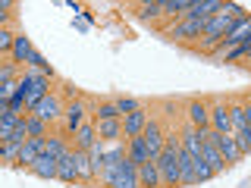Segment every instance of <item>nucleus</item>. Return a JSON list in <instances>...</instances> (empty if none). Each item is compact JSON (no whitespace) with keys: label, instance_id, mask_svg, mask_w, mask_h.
<instances>
[{"label":"nucleus","instance_id":"37","mask_svg":"<svg viewBox=\"0 0 251 188\" xmlns=\"http://www.w3.org/2000/svg\"><path fill=\"white\" fill-rule=\"evenodd\" d=\"M98 119H120V113H116L113 104H100L98 107Z\"/></svg>","mask_w":251,"mask_h":188},{"label":"nucleus","instance_id":"25","mask_svg":"<svg viewBox=\"0 0 251 188\" xmlns=\"http://www.w3.org/2000/svg\"><path fill=\"white\" fill-rule=\"evenodd\" d=\"M123 160H126V151L113 141V147H110V151H104V172H113ZM104 172H100V176H104Z\"/></svg>","mask_w":251,"mask_h":188},{"label":"nucleus","instance_id":"39","mask_svg":"<svg viewBox=\"0 0 251 188\" xmlns=\"http://www.w3.org/2000/svg\"><path fill=\"white\" fill-rule=\"evenodd\" d=\"M6 113V100H0V116H3Z\"/></svg>","mask_w":251,"mask_h":188},{"label":"nucleus","instance_id":"7","mask_svg":"<svg viewBox=\"0 0 251 188\" xmlns=\"http://www.w3.org/2000/svg\"><path fill=\"white\" fill-rule=\"evenodd\" d=\"M210 138H214V144H217V151H220V157H223L226 166H232V163L242 160V151H239V144H235V138L229 135V132H226V135H220V132H210Z\"/></svg>","mask_w":251,"mask_h":188},{"label":"nucleus","instance_id":"26","mask_svg":"<svg viewBox=\"0 0 251 188\" xmlns=\"http://www.w3.org/2000/svg\"><path fill=\"white\" fill-rule=\"evenodd\" d=\"M19 119H22V116H13V113H3V116H0V141H10L13 138Z\"/></svg>","mask_w":251,"mask_h":188},{"label":"nucleus","instance_id":"8","mask_svg":"<svg viewBox=\"0 0 251 188\" xmlns=\"http://www.w3.org/2000/svg\"><path fill=\"white\" fill-rule=\"evenodd\" d=\"M31 116H38V119H44V122L60 119V116H63V104H60V97H57V94H47V97H41V100H38V107L31 110Z\"/></svg>","mask_w":251,"mask_h":188},{"label":"nucleus","instance_id":"32","mask_svg":"<svg viewBox=\"0 0 251 188\" xmlns=\"http://www.w3.org/2000/svg\"><path fill=\"white\" fill-rule=\"evenodd\" d=\"M251 53V38L248 41H242L239 47H232V50H226V63H232V60H239V57H248Z\"/></svg>","mask_w":251,"mask_h":188},{"label":"nucleus","instance_id":"17","mask_svg":"<svg viewBox=\"0 0 251 188\" xmlns=\"http://www.w3.org/2000/svg\"><path fill=\"white\" fill-rule=\"evenodd\" d=\"M188 119H192V129H210V119H207V104H201V100H192L188 104Z\"/></svg>","mask_w":251,"mask_h":188},{"label":"nucleus","instance_id":"24","mask_svg":"<svg viewBox=\"0 0 251 188\" xmlns=\"http://www.w3.org/2000/svg\"><path fill=\"white\" fill-rule=\"evenodd\" d=\"M22 122H25V135H28V138H47V122H44V119H38V116L25 113V116H22Z\"/></svg>","mask_w":251,"mask_h":188},{"label":"nucleus","instance_id":"18","mask_svg":"<svg viewBox=\"0 0 251 188\" xmlns=\"http://www.w3.org/2000/svg\"><path fill=\"white\" fill-rule=\"evenodd\" d=\"M63 119H66V132H69V135H75V129L85 122V107L78 104V100H73V104L63 110Z\"/></svg>","mask_w":251,"mask_h":188},{"label":"nucleus","instance_id":"2","mask_svg":"<svg viewBox=\"0 0 251 188\" xmlns=\"http://www.w3.org/2000/svg\"><path fill=\"white\" fill-rule=\"evenodd\" d=\"M104 185L107 188H138V166L126 157L113 172H104Z\"/></svg>","mask_w":251,"mask_h":188},{"label":"nucleus","instance_id":"1","mask_svg":"<svg viewBox=\"0 0 251 188\" xmlns=\"http://www.w3.org/2000/svg\"><path fill=\"white\" fill-rule=\"evenodd\" d=\"M239 19H242V6H232V3L226 6V3H223V10H220L217 16H210L207 25L201 28V38H198L201 47H204V50H207V47H217V44L226 38V31H229Z\"/></svg>","mask_w":251,"mask_h":188},{"label":"nucleus","instance_id":"19","mask_svg":"<svg viewBox=\"0 0 251 188\" xmlns=\"http://www.w3.org/2000/svg\"><path fill=\"white\" fill-rule=\"evenodd\" d=\"M28 169L35 172L38 179H57V160H53V157H44V154H41Z\"/></svg>","mask_w":251,"mask_h":188},{"label":"nucleus","instance_id":"10","mask_svg":"<svg viewBox=\"0 0 251 188\" xmlns=\"http://www.w3.org/2000/svg\"><path fill=\"white\" fill-rule=\"evenodd\" d=\"M151 119V116L145 113V110H132V113H126L123 119H120V125H123V135L126 138H135V135H141V129H145V122Z\"/></svg>","mask_w":251,"mask_h":188},{"label":"nucleus","instance_id":"16","mask_svg":"<svg viewBox=\"0 0 251 188\" xmlns=\"http://www.w3.org/2000/svg\"><path fill=\"white\" fill-rule=\"evenodd\" d=\"M57 179H63V182H78V172H75V157H73V151H66L57 160Z\"/></svg>","mask_w":251,"mask_h":188},{"label":"nucleus","instance_id":"34","mask_svg":"<svg viewBox=\"0 0 251 188\" xmlns=\"http://www.w3.org/2000/svg\"><path fill=\"white\" fill-rule=\"evenodd\" d=\"M13 31L10 28H0V53H10L13 50Z\"/></svg>","mask_w":251,"mask_h":188},{"label":"nucleus","instance_id":"21","mask_svg":"<svg viewBox=\"0 0 251 188\" xmlns=\"http://www.w3.org/2000/svg\"><path fill=\"white\" fill-rule=\"evenodd\" d=\"M66 151H69V147H66V141H63L60 135H47V138L41 141V154H44V157H53V160H60Z\"/></svg>","mask_w":251,"mask_h":188},{"label":"nucleus","instance_id":"33","mask_svg":"<svg viewBox=\"0 0 251 188\" xmlns=\"http://www.w3.org/2000/svg\"><path fill=\"white\" fill-rule=\"evenodd\" d=\"M207 179H214V172H210V166L198 157V160H195V182H207Z\"/></svg>","mask_w":251,"mask_h":188},{"label":"nucleus","instance_id":"14","mask_svg":"<svg viewBox=\"0 0 251 188\" xmlns=\"http://www.w3.org/2000/svg\"><path fill=\"white\" fill-rule=\"evenodd\" d=\"M94 132H98V141H120L123 138L120 119H98L94 122Z\"/></svg>","mask_w":251,"mask_h":188},{"label":"nucleus","instance_id":"23","mask_svg":"<svg viewBox=\"0 0 251 188\" xmlns=\"http://www.w3.org/2000/svg\"><path fill=\"white\" fill-rule=\"evenodd\" d=\"M229 122H232V132L235 129H251V110L242 107V104L229 107Z\"/></svg>","mask_w":251,"mask_h":188},{"label":"nucleus","instance_id":"36","mask_svg":"<svg viewBox=\"0 0 251 188\" xmlns=\"http://www.w3.org/2000/svg\"><path fill=\"white\" fill-rule=\"evenodd\" d=\"M3 82H16V66L13 63H0V85Z\"/></svg>","mask_w":251,"mask_h":188},{"label":"nucleus","instance_id":"38","mask_svg":"<svg viewBox=\"0 0 251 188\" xmlns=\"http://www.w3.org/2000/svg\"><path fill=\"white\" fill-rule=\"evenodd\" d=\"M13 94H16V82H3V85H0V100H10Z\"/></svg>","mask_w":251,"mask_h":188},{"label":"nucleus","instance_id":"3","mask_svg":"<svg viewBox=\"0 0 251 188\" xmlns=\"http://www.w3.org/2000/svg\"><path fill=\"white\" fill-rule=\"evenodd\" d=\"M204 25H207V19H179L167 35L173 38V41H198Z\"/></svg>","mask_w":251,"mask_h":188},{"label":"nucleus","instance_id":"9","mask_svg":"<svg viewBox=\"0 0 251 188\" xmlns=\"http://www.w3.org/2000/svg\"><path fill=\"white\" fill-rule=\"evenodd\" d=\"M248 28H251L248 16H242V19L235 22L229 31H226V38H223V41H220L217 47H220V50H232V47H239L242 41H248Z\"/></svg>","mask_w":251,"mask_h":188},{"label":"nucleus","instance_id":"12","mask_svg":"<svg viewBox=\"0 0 251 188\" xmlns=\"http://www.w3.org/2000/svg\"><path fill=\"white\" fill-rule=\"evenodd\" d=\"M10 53H13V66H19V63H28V57L35 53V44H31L28 35H16Z\"/></svg>","mask_w":251,"mask_h":188},{"label":"nucleus","instance_id":"35","mask_svg":"<svg viewBox=\"0 0 251 188\" xmlns=\"http://www.w3.org/2000/svg\"><path fill=\"white\" fill-rule=\"evenodd\" d=\"M10 10H16L13 0H0V28H6V22H10Z\"/></svg>","mask_w":251,"mask_h":188},{"label":"nucleus","instance_id":"5","mask_svg":"<svg viewBox=\"0 0 251 188\" xmlns=\"http://www.w3.org/2000/svg\"><path fill=\"white\" fill-rule=\"evenodd\" d=\"M163 129H160V122L157 119H148L145 122V129H141V141H145V147H148V157L151 160H157V154H160V147H163Z\"/></svg>","mask_w":251,"mask_h":188},{"label":"nucleus","instance_id":"27","mask_svg":"<svg viewBox=\"0 0 251 188\" xmlns=\"http://www.w3.org/2000/svg\"><path fill=\"white\" fill-rule=\"evenodd\" d=\"M75 157V172H78V179H91L94 172H91V163H88V151H73Z\"/></svg>","mask_w":251,"mask_h":188},{"label":"nucleus","instance_id":"15","mask_svg":"<svg viewBox=\"0 0 251 188\" xmlns=\"http://www.w3.org/2000/svg\"><path fill=\"white\" fill-rule=\"evenodd\" d=\"M41 141L44 138H25L22 141V147H19V166H31V163L38 160V157H41Z\"/></svg>","mask_w":251,"mask_h":188},{"label":"nucleus","instance_id":"28","mask_svg":"<svg viewBox=\"0 0 251 188\" xmlns=\"http://www.w3.org/2000/svg\"><path fill=\"white\" fill-rule=\"evenodd\" d=\"M19 147L16 141H0V163H16L19 160Z\"/></svg>","mask_w":251,"mask_h":188},{"label":"nucleus","instance_id":"31","mask_svg":"<svg viewBox=\"0 0 251 188\" xmlns=\"http://www.w3.org/2000/svg\"><path fill=\"white\" fill-rule=\"evenodd\" d=\"M113 107H116V113H120V116H126V113H132V110H138L141 104H138L135 97H116Z\"/></svg>","mask_w":251,"mask_h":188},{"label":"nucleus","instance_id":"6","mask_svg":"<svg viewBox=\"0 0 251 188\" xmlns=\"http://www.w3.org/2000/svg\"><path fill=\"white\" fill-rule=\"evenodd\" d=\"M201 138H204V144H201V160L210 166V172H214V176H220V172L226 169V163H223V157H220V151H217L214 138H210V129H204Z\"/></svg>","mask_w":251,"mask_h":188},{"label":"nucleus","instance_id":"22","mask_svg":"<svg viewBox=\"0 0 251 188\" xmlns=\"http://www.w3.org/2000/svg\"><path fill=\"white\" fill-rule=\"evenodd\" d=\"M98 141V132H94V125L91 122H82L75 129V151H88V147Z\"/></svg>","mask_w":251,"mask_h":188},{"label":"nucleus","instance_id":"4","mask_svg":"<svg viewBox=\"0 0 251 188\" xmlns=\"http://www.w3.org/2000/svg\"><path fill=\"white\" fill-rule=\"evenodd\" d=\"M47 94H50V75H41V72H35V82H31V88L22 94V107L28 110H35L38 107V100L41 97H47Z\"/></svg>","mask_w":251,"mask_h":188},{"label":"nucleus","instance_id":"20","mask_svg":"<svg viewBox=\"0 0 251 188\" xmlns=\"http://www.w3.org/2000/svg\"><path fill=\"white\" fill-rule=\"evenodd\" d=\"M126 157H129L135 166H141V163H148L151 157H148V147H145V141H141V135L135 138H129V147H126Z\"/></svg>","mask_w":251,"mask_h":188},{"label":"nucleus","instance_id":"11","mask_svg":"<svg viewBox=\"0 0 251 188\" xmlns=\"http://www.w3.org/2000/svg\"><path fill=\"white\" fill-rule=\"evenodd\" d=\"M207 119H210V132H232V122H229V107L226 104H217V107H207Z\"/></svg>","mask_w":251,"mask_h":188},{"label":"nucleus","instance_id":"30","mask_svg":"<svg viewBox=\"0 0 251 188\" xmlns=\"http://www.w3.org/2000/svg\"><path fill=\"white\" fill-rule=\"evenodd\" d=\"M141 19H154V16H163V0H154V3H141L138 6Z\"/></svg>","mask_w":251,"mask_h":188},{"label":"nucleus","instance_id":"13","mask_svg":"<svg viewBox=\"0 0 251 188\" xmlns=\"http://www.w3.org/2000/svg\"><path fill=\"white\" fill-rule=\"evenodd\" d=\"M138 188H163L160 185V169H157L154 160H148V163L138 166Z\"/></svg>","mask_w":251,"mask_h":188},{"label":"nucleus","instance_id":"29","mask_svg":"<svg viewBox=\"0 0 251 188\" xmlns=\"http://www.w3.org/2000/svg\"><path fill=\"white\" fill-rule=\"evenodd\" d=\"M229 135L235 138V144H239L242 157H245V154L251 151V129H235V132H229Z\"/></svg>","mask_w":251,"mask_h":188}]
</instances>
